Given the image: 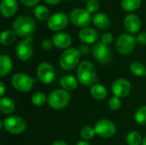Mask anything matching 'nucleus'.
<instances>
[{"instance_id":"dca6fc26","label":"nucleus","mask_w":146,"mask_h":145,"mask_svg":"<svg viewBox=\"0 0 146 145\" xmlns=\"http://www.w3.org/2000/svg\"><path fill=\"white\" fill-rule=\"evenodd\" d=\"M124 26L130 33H137L141 27V21L135 14H129L124 19Z\"/></svg>"},{"instance_id":"ea45409f","label":"nucleus","mask_w":146,"mask_h":145,"mask_svg":"<svg viewBox=\"0 0 146 145\" xmlns=\"http://www.w3.org/2000/svg\"><path fill=\"white\" fill-rule=\"evenodd\" d=\"M45 3H47L48 4H50V5H56L57 3H60L61 0H44Z\"/></svg>"},{"instance_id":"f704fd0d","label":"nucleus","mask_w":146,"mask_h":145,"mask_svg":"<svg viewBox=\"0 0 146 145\" xmlns=\"http://www.w3.org/2000/svg\"><path fill=\"white\" fill-rule=\"evenodd\" d=\"M53 42L52 40H50V39H44L43 40V42L41 43V46L43 48V50H50L52 49L53 47Z\"/></svg>"},{"instance_id":"7c9ffc66","label":"nucleus","mask_w":146,"mask_h":145,"mask_svg":"<svg viewBox=\"0 0 146 145\" xmlns=\"http://www.w3.org/2000/svg\"><path fill=\"white\" fill-rule=\"evenodd\" d=\"M96 132L94 128L91 127V126H84L81 130H80V137L83 140L88 141L91 140L94 138Z\"/></svg>"},{"instance_id":"f3484780","label":"nucleus","mask_w":146,"mask_h":145,"mask_svg":"<svg viewBox=\"0 0 146 145\" xmlns=\"http://www.w3.org/2000/svg\"><path fill=\"white\" fill-rule=\"evenodd\" d=\"M79 38L85 44H94L98 38V33L92 27H84L79 32Z\"/></svg>"},{"instance_id":"473e14b6","label":"nucleus","mask_w":146,"mask_h":145,"mask_svg":"<svg viewBox=\"0 0 146 145\" xmlns=\"http://www.w3.org/2000/svg\"><path fill=\"white\" fill-rule=\"evenodd\" d=\"M86 9L91 14L95 13L99 9V3L98 0H90L86 5Z\"/></svg>"},{"instance_id":"aec40b11","label":"nucleus","mask_w":146,"mask_h":145,"mask_svg":"<svg viewBox=\"0 0 146 145\" xmlns=\"http://www.w3.org/2000/svg\"><path fill=\"white\" fill-rule=\"evenodd\" d=\"M78 79H76L73 75H66L62 77L60 80V85L63 88V90L69 91H74L78 86Z\"/></svg>"},{"instance_id":"f257e3e1","label":"nucleus","mask_w":146,"mask_h":145,"mask_svg":"<svg viewBox=\"0 0 146 145\" xmlns=\"http://www.w3.org/2000/svg\"><path fill=\"white\" fill-rule=\"evenodd\" d=\"M12 27L17 36L21 38H28L34 32L36 23L30 16L21 15L13 21Z\"/></svg>"},{"instance_id":"2f4dec72","label":"nucleus","mask_w":146,"mask_h":145,"mask_svg":"<svg viewBox=\"0 0 146 145\" xmlns=\"http://www.w3.org/2000/svg\"><path fill=\"white\" fill-rule=\"evenodd\" d=\"M109 107L111 110H118L121 107V101L119 97H112L110 100H109Z\"/></svg>"},{"instance_id":"f8f14e48","label":"nucleus","mask_w":146,"mask_h":145,"mask_svg":"<svg viewBox=\"0 0 146 145\" xmlns=\"http://www.w3.org/2000/svg\"><path fill=\"white\" fill-rule=\"evenodd\" d=\"M68 23V17L63 12H56L52 14L48 21L47 26L52 31H61L64 29Z\"/></svg>"},{"instance_id":"b1692460","label":"nucleus","mask_w":146,"mask_h":145,"mask_svg":"<svg viewBox=\"0 0 146 145\" xmlns=\"http://www.w3.org/2000/svg\"><path fill=\"white\" fill-rule=\"evenodd\" d=\"M15 38H16L15 32L13 30L7 29L2 32L1 36H0V40H1L2 44L8 46V45L12 44L15 42Z\"/></svg>"},{"instance_id":"4c0bfd02","label":"nucleus","mask_w":146,"mask_h":145,"mask_svg":"<svg viewBox=\"0 0 146 145\" xmlns=\"http://www.w3.org/2000/svg\"><path fill=\"white\" fill-rule=\"evenodd\" d=\"M80 53H82V54H86V53L89 51V48H88V46H87L86 44H82V45L80 46Z\"/></svg>"},{"instance_id":"a211bd4d","label":"nucleus","mask_w":146,"mask_h":145,"mask_svg":"<svg viewBox=\"0 0 146 145\" xmlns=\"http://www.w3.org/2000/svg\"><path fill=\"white\" fill-rule=\"evenodd\" d=\"M18 9V3L16 0H1L0 10L1 14L6 17L9 18L13 16Z\"/></svg>"},{"instance_id":"ddd939ff","label":"nucleus","mask_w":146,"mask_h":145,"mask_svg":"<svg viewBox=\"0 0 146 145\" xmlns=\"http://www.w3.org/2000/svg\"><path fill=\"white\" fill-rule=\"evenodd\" d=\"M38 79L44 85H50L55 79V69L48 62H41L37 68Z\"/></svg>"},{"instance_id":"cd10ccee","label":"nucleus","mask_w":146,"mask_h":145,"mask_svg":"<svg viewBox=\"0 0 146 145\" xmlns=\"http://www.w3.org/2000/svg\"><path fill=\"white\" fill-rule=\"evenodd\" d=\"M142 136L136 131H132L127 135V145H139L142 144Z\"/></svg>"},{"instance_id":"2eb2a0df","label":"nucleus","mask_w":146,"mask_h":145,"mask_svg":"<svg viewBox=\"0 0 146 145\" xmlns=\"http://www.w3.org/2000/svg\"><path fill=\"white\" fill-rule=\"evenodd\" d=\"M52 42L53 44L59 49H68L72 44V38L71 36L63 32H56L52 36Z\"/></svg>"},{"instance_id":"f03ea898","label":"nucleus","mask_w":146,"mask_h":145,"mask_svg":"<svg viewBox=\"0 0 146 145\" xmlns=\"http://www.w3.org/2000/svg\"><path fill=\"white\" fill-rule=\"evenodd\" d=\"M78 81L85 86H90L95 84L97 79V73L93 64L89 61L81 62L77 69Z\"/></svg>"},{"instance_id":"5701e85b","label":"nucleus","mask_w":146,"mask_h":145,"mask_svg":"<svg viewBox=\"0 0 146 145\" xmlns=\"http://www.w3.org/2000/svg\"><path fill=\"white\" fill-rule=\"evenodd\" d=\"M15 105L13 100L9 97H1L0 99V110L3 114L10 115L15 111Z\"/></svg>"},{"instance_id":"72a5a7b5","label":"nucleus","mask_w":146,"mask_h":145,"mask_svg":"<svg viewBox=\"0 0 146 145\" xmlns=\"http://www.w3.org/2000/svg\"><path fill=\"white\" fill-rule=\"evenodd\" d=\"M113 38H113V35L110 32H104L102 35V37H101V42L103 44H106V45H110L113 42Z\"/></svg>"},{"instance_id":"393cba45","label":"nucleus","mask_w":146,"mask_h":145,"mask_svg":"<svg viewBox=\"0 0 146 145\" xmlns=\"http://www.w3.org/2000/svg\"><path fill=\"white\" fill-rule=\"evenodd\" d=\"M129 69H130V72L135 76H138V77L146 76V68L141 62H132L129 66Z\"/></svg>"},{"instance_id":"e433bc0d","label":"nucleus","mask_w":146,"mask_h":145,"mask_svg":"<svg viewBox=\"0 0 146 145\" xmlns=\"http://www.w3.org/2000/svg\"><path fill=\"white\" fill-rule=\"evenodd\" d=\"M21 3L22 4H24L25 6H28V7H33L35 6L39 0H20Z\"/></svg>"},{"instance_id":"1a4fd4ad","label":"nucleus","mask_w":146,"mask_h":145,"mask_svg":"<svg viewBox=\"0 0 146 145\" xmlns=\"http://www.w3.org/2000/svg\"><path fill=\"white\" fill-rule=\"evenodd\" d=\"M94 130L96 134L103 138H110L116 132L115 125L111 121L107 119H103L96 122Z\"/></svg>"},{"instance_id":"9d476101","label":"nucleus","mask_w":146,"mask_h":145,"mask_svg":"<svg viewBox=\"0 0 146 145\" xmlns=\"http://www.w3.org/2000/svg\"><path fill=\"white\" fill-rule=\"evenodd\" d=\"M33 37L30 36L26 38L25 39L20 41L15 48V53L19 60L21 61H27L29 60L33 53V48L32 45Z\"/></svg>"},{"instance_id":"58836bf2","label":"nucleus","mask_w":146,"mask_h":145,"mask_svg":"<svg viewBox=\"0 0 146 145\" xmlns=\"http://www.w3.org/2000/svg\"><path fill=\"white\" fill-rule=\"evenodd\" d=\"M4 92H5V86L3 85V82H0V96L3 97V95H4Z\"/></svg>"},{"instance_id":"c03bdc74","label":"nucleus","mask_w":146,"mask_h":145,"mask_svg":"<svg viewBox=\"0 0 146 145\" xmlns=\"http://www.w3.org/2000/svg\"><path fill=\"white\" fill-rule=\"evenodd\" d=\"M82 1H90V0H82Z\"/></svg>"},{"instance_id":"a18cd8bd","label":"nucleus","mask_w":146,"mask_h":145,"mask_svg":"<svg viewBox=\"0 0 146 145\" xmlns=\"http://www.w3.org/2000/svg\"><path fill=\"white\" fill-rule=\"evenodd\" d=\"M67 1H72V0H67Z\"/></svg>"},{"instance_id":"9b49d317","label":"nucleus","mask_w":146,"mask_h":145,"mask_svg":"<svg viewBox=\"0 0 146 145\" xmlns=\"http://www.w3.org/2000/svg\"><path fill=\"white\" fill-rule=\"evenodd\" d=\"M92 55L94 59L101 64L110 62L112 58V52L110 49L102 42H98L94 44L92 48Z\"/></svg>"},{"instance_id":"a878e982","label":"nucleus","mask_w":146,"mask_h":145,"mask_svg":"<svg viewBox=\"0 0 146 145\" xmlns=\"http://www.w3.org/2000/svg\"><path fill=\"white\" fill-rule=\"evenodd\" d=\"M34 15L38 20L40 21H45L47 19H49V15H50V10L49 9L44 6V5H37L34 8Z\"/></svg>"},{"instance_id":"39448f33","label":"nucleus","mask_w":146,"mask_h":145,"mask_svg":"<svg viewBox=\"0 0 146 145\" xmlns=\"http://www.w3.org/2000/svg\"><path fill=\"white\" fill-rule=\"evenodd\" d=\"M136 43V38H134L133 35L130 33H123L118 37L115 47L119 54L122 56H127L133 51Z\"/></svg>"},{"instance_id":"7ed1b4c3","label":"nucleus","mask_w":146,"mask_h":145,"mask_svg":"<svg viewBox=\"0 0 146 145\" xmlns=\"http://www.w3.org/2000/svg\"><path fill=\"white\" fill-rule=\"evenodd\" d=\"M80 51L75 48L66 49L61 55L59 64L64 70H72L79 63L80 60Z\"/></svg>"},{"instance_id":"6ab92c4d","label":"nucleus","mask_w":146,"mask_h":145,"mask_svg":"<svg viewBox=\"0 0 146 145\" xmlns=\"http://www.w3.org/2000/svg\"><path fill=\"white\" fill-rule=\"evenodd\" d=\"M92 21L94 26L99 29H107L110 26L111 24L110 17L102 12L96 13L92 17Z\"/></svg>"},{"instance_id":"423d86ee","label":"nucleus","mask_w":146,"mask_h":145,"mask_svg":"<svg viewBox=\"0 0 146 145\" xmlns=\"http://www.w3.org/2000/svg\"><path fill=\"white\" fill-rule=\"evenodd\" d=\"M3 128L11 134H21L27 128V123L21 117L14 115L4 119L3 122Z\"/></svg>"},{"instance_id":"37998d69","label":"nucleus","mask_w":146,"mask_h":145,"mask_svg":"<svg viewBox=\"0 0 146 145\" xmlns=\"http://www.w3.org/2000/svg\"><path fill=\"white\" fill-rule=\"evenodd\" d=\"M142 145H146V136L144 138V139L142 141Z\"/></svg>"},{"instance_id":"0eeeda50","label":"nucleus","mask_w":146,"mask_h":145,"mask_svg":"<svg viewBox=\"0 0 146 145\" xmlns=\"http://www.w3.org/2000/svg\"><path fill=\"white\" fill-rule=\"evenodd\" d=\"M92 20L91 14L85 9L76 8L74 9L69 14V21L71 23L79 27H86Z\"/></svg>"},{"instance_id":"6e6552de","label":"nucleus","mask_w":146,"mask_h":145,"mask_svg":"<svg viewBox=\"0 0 146 145\" xmlns=\"http://www.w3.org/2000/svg\"><path fill=\"white\" fill-rule=\"evenodd\" d=\"M11 83L14 88L21 92H27L33 86V79L24 73H15L11 79Z\"/></svg>"},{"instance_id":"a19ab883","label":"nucleus","mask_w":146,"mask_h":145,"mask_svg":"<svg viewBox=\"0 0 146 145\" xmlns=\"http://www.w3.org/2000/svg\"><path fill=\"white\" fill-rule=\"evenodd\" d=\"M52 145H68L65 142H63V141H61V140H59V141H56V142H54Z\"/></svg>"},{"instance_id":"20e7f679","label":"nucleus","mask_w":146,"mask_h":145,"mask_svg":"<svg viewBox=\"0 0 146 145\" xmlns=\"http://www.w3.org/2000/svg\"><path fill=\"white\" fill-rule=\"evenodd\" d=\"M70 102V95L68 91L62 89L53 91L48 96V103L53 109L60 110L66 108Z\"/></svg>"},{"instance_id":"4468645a","label":"nucleus","mask_w":146,"mask_h":145,"mask_svg":"<svg viewBox=\"0 0 146 145\" xmlns=\"http://www.w3.org/2000/svg\"><path fill=\"white\" fill-rule=\"evenodd\" d=\"M131 84L126 79H118L114 81L111 86L112 93L119 98L127 97L131 91Z\"/></svg>"},{"instance_id":"4be33fe9","label":"nucleus","mask_w":146,"mask_h":145,"mask_svg":"<svg viewBox=\"0 0 146 145\" xmlns=\"http://www.w3.org/2000/svg\"><path fill=\"white\" fill-rule=\"evenodd\" d=\"M90 92H91V95L93 97V98L97 100H104L106 98L108 95L107 89L100 84L92 85L91 87Z\"/></svg>"},{"instance_id":"c9c22d12","label":"nucleus","mask_w":146,"mask_h":145,"mask_svg":"<svg viewBox=\"0 0 146 145\" xmlns=\"http://www.w3.org/2000/svg\"><path fill=\"white\" fill-rule=\"evenodd\" d=\"M137 43H139L141 45H146V32H140L137 38H136Z\"/></svg>"},{"instance_id":"bb28decb","label":"nucleus","mask_w":146,"mask_h":145,"mask_svg":"<svg viewBox=\"0 0 146 145\" xmlns=\"http://www.w3.org/2000/svg\"><path fill=\"white\" fill-rule=\"evenodd\" d=\"M142 0H121V7L126 11H134L141 5Z\"/></svg>"},{"instance_id":"c85d7f7f","label":"nucleus","mask_w":146,"mask_h":145,"mask_svg":"<svg viewBox=\"0 0 146 145\" xmlns=\"http://www.w3.org/2000/svg\"><path fill=\"white\" fill-rule=\"evenodd\" d=\"M48 101L47 97L43 92H35L31 97V102L34 106L41 107Z\"/></svg>"},{"instance_id":"79ce46f5","label":"nucleus","mask_w":146,"mask_h":145,"mask_svg":"<svg viewBox=\"0 0 146 145\" xmlns=\"http://www.w3.org/2000/svg\"><path fill=\"white\" fill-rule=\"evenodd\" d=\"M76 145H90V144H89V143H88L87 141H86V140H80V141H79V142L77 143V144Z\"/></svg>"},{"instance_id":"412c9836","label":"nucleus","mask_w":146,"mask_h":145,"mask_svg":"<svg viewBox=\"0 0 146 145\" xmlns=\"http://www.w3.org/2000/svg\"><path fill=\"white\" fill-rule=\"evenodd\" d=\"M13 68V63L10 57L7 55H2L0 56V76L4 77L9 74Z\"/></svg>"},{"instance_id":"c756f323","label":"nucleus","mask_w":146,"mask_h":145,"mask_svg":"<svg viewBox=\"0 0 146 145\" xmlns=\"http://www.w3.org/2000/svg\"><path fill=\"white\" fill-rule=\"evenodd\" d=\"M134 120L139 125H146V106H142L136 110L134 114Z\"/></svg>"}]
</instances>
